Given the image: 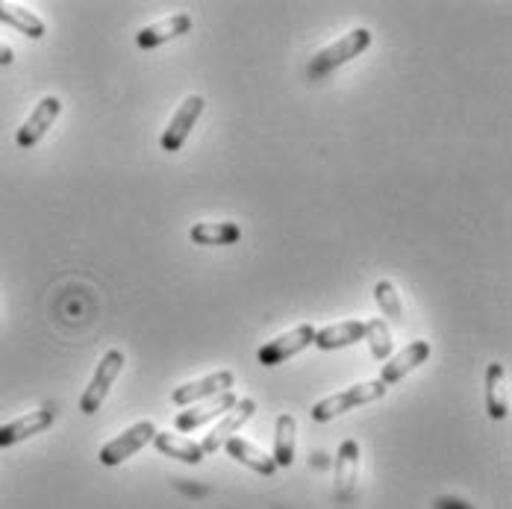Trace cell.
Segmentation results:
<instances>
[{
    "mask_svg": "<svg viewBox=\"0 0 512 509\" xmlns=\"http://www.w3.org/2000/svg\"><path fill=\"white\" fill-rule=\"evenodd\" d=\"M386 392H389L386 383H380V380H365V383L348 386V389H342V392H336V395L318 401L309 415H312V421L327 424V421H333V418H339V415H345V412H351V409L365 407V404H374V401L386 398Z\"/></svg>",
    "mask_w": 512,
    "mask_h": 509,
    "instance_id": "obj_1",
    "label": "cell"
},
{
    "mask_svg": "<svg viewBox=\"0 0 512 509\" xmlns=\"http://www.w3.org/2000/svg\"><path fill=\"white\" fill-rule=\"evenodd\" d=\"M368 45H371V30L357 27V30L345 33L339 42H333V45H327L324 51L315 53V56H312V62H309L307 74L312 77V80H318V77H324V74L336 71L339 65H345V62L357 59L359 53L368 51Z\"/></svg>",
    "mask_w": 512,
    "mask_h": 509,
    "instance_id": "obj_2",
    "label": "cell"
},
{
    "mask_svg": "<svg viewBox=\"0 0 512 509\" xmlns=\"http://www.w3.org/2000/svg\"><path fill=\"white\" fill-rule=\"evenodd\" d=\"M156 436L154 421H139L133 427H127L121 436H115L112 442H106L101 451H98V462L106 468H115L121 465L124 459H130L133 454H139L145 445H151Z\"/></svg>",
    "mask_w": 512,
    "mask_h": 509,
    "instance_id": "obj_3",
    "label": "cell"
},
{
    "mask_svg": "<svg viewBox=\"0 0 512 509\" xmlns=\"http://www.w3.org/2000/svg\"><path fill=\"white\" fill-rule=\"evenodd\" d=\"M121 368H124V354H121L118 348H112V351L103 354V359L98 362V368H95V377H92L89 389H86L83 398H80V412H83V415H95V412L103 407V401H106L112 383L118 380Z\"/></svg>",
    "mask_w": 512,
    "mask_h": 509,
    "instance_id": "obj_4",
    "label": "cell"
},
{
    "mask_svg": "<svg viewBox=\"0 0 512 509\" xmlns=\"http://www.w3.org/2000/svg\"><path fill=\"white\" fill-rule=\"evenodd\" d=\"M312 342H315V327H312V324H298V327H292L289 333H283V336L265 342V345L259 348L256 357H259V365L271 368V365H280V362H286V359L298 357L301 351H307Z\"/></svg>",
    "mask_w": 512,
    "mask_h": 509,
    "instance_id": "obj_5",
    "label": "cell"
},
{
    "mask_svg": "<svg viewBox=\"0 0 512 509\" xmlns=\"http://www.w3.org/2000/svg\"><path fill=\"white\" fill-rule=\"evenodd\" d=\"M204 106L206 101L201 95H189L186 101L180 103V109L174 112V118L168 121V127L162 130V139H159V145H162V151L165 153H177L183 148V142L189 139V133H192V127L198 124V118L204 115Z\"/></svg>",
    "mask_w": 512,
    "mask_h": 509,
    "instance_id": "obj_6",
    "label": "cell"
},
{
    "mask_svg": "<svg viewBox=\"0 0 512 509\" xmlns=\"http://www.w3.org/2000/svg\"><path fill=\"white\" fill-rule=\"evenodd\" d=\"M233 371H215V374H206L201 380H192V383H183L171 392V401L177 407H192V404H201V401H209L221 392H230L233 389Z\"/></svg>",
    "mask_w": 512,
    "mask_h": 509,
    "instance_id": "obj_7",
    "label": "cell"
},
{
    "mask_svg": "<svg viewBox=\"0 0 512 509\" xmlns=\"http://www.w3.org/2000/svg\"><path fill=\"white\" fill-rule=\"evenodd\" d=\"M256 412V401L254 398H245V401H236L230 412H224L221 415V421L212 427V433L204 436V442H201V448H204V454H215V451H221L224 448V442L227 439H233L251 418H254Z\"/></svg>",
    "mask_w": 512,
    "mask_h": 509,
    "instance_id": "obj_8",
    "label": "cell"
},
{
    "mask_svg": "<svg viewBox=\"0 0 512 509\" xmlns=\"http://www.w3.org/2000/svg\"><path fill=\"white\" fill-rule=\"evenodd\" d=\"M59 112H62V101L53 98V95H48V98H42V101L36 103L33 112H30V118L15 133L18 148H36L45 139V133L53 127V121L59 118Z\"/></svg>",
    "mask_w": 512,
    "mask_h": 509,
    "instance_id": "obj_9",
    "label": "cell"
},
{
    "mask_svg": "<svg viewBox=\"0 0 512 509\" xmlns=\"http://www.w3.org/2000/svg\"><path fill=\"white\" fill-rule=\"evenodd\" d=\"M236 401H239V398H236L233 392H221V395H215V398H209V401L195 404L192 409H183V412H177V418H174V427H177L180 433H192V430H198V427L209 424L212 418H218V415L230 412Z\"/></svg>",
    "mask_w": 512,
    "mask_h": 509,
    "instance_id": "obj_10",
    "label": "cell"
},
{
    "mask_svg": "<svg viewBox=\"0 0 512 509\" xmlns=\"http://www.w3.org/2000/svg\"><path fill=\"white\" fill-rule=\"evenodd\" d=\"M53 421H56V412L51 407H45L36 409V412H27L24 418H15V421L3 424L0 427V448H9V445H18V442L36 436V433H45Z\"/></svg>",
    "mask_w": 512,
    "mask_h": 509,
    "instance_id": "obj_11",
    "label": "cell"
},
{
    "mask_svg": "<svg viewBox=\"0 0 512 509\" xmlns=\"http://www.w3.org/2000/svg\"><path fill=\"white\" fill-rule=\"evenodd\" d=\"M189 30H192V15L177 12V15H168V18H162L156 24L142 27L139 36H136V42H139L142 51H154V48L171 42V39H177V36H186Z\"/></svg>",
    "mask_w": 512,
    "mask_h": 509,
    "instance_id": "obj_12",
    "label": "cell"
},
{
    "mask_svg": "<svg viewBox=\"0 0 512 509\" xmlns=\"http://www.w3.org/2000/svg\"><path fill=\"white\" fill-rule=\"evenodd\" d=\"M427 359H430V342H424V339L410 342L401 354H392V357L386 359V365L380 368V377H377V380L386 383V386H392V383L404 380L412 368L424 365Z\"/></svg>",
    "mask_w": 512,
    "mask_h": 509,
    "instance_id": "obj_13",
    "label": "cell"
},
{
    "mask_svg": "<svg viewBox=\"0 0 512 509\" xmlns=\"http://www.w3.org/2000/svg\"><path fill=\"white\" fill-rule=\"evenodd\" d=\"M359 477V442L357 439H348L339 445V454H336V501H351L354 489H357Z\"/></svg>",
    "mask_w": 512,
    "mask_h": 509,
    "instance_id": "obj_14",
    "label": "cell"
},
{
    "mask_svg": "<svg viewBox=\"0 0 512 509\" xmlns=\"http://www.w3.org/2000/svg\"><path fill=\"white\" fill-rule=\"evenodd\" d=\"M365 339V321H339L330 324L324 330H315V348L318 351H339V348H351Z\"/></svg>",
    "mask_w": 512,
    "mask_h": 509,
    "instance_id": "obj_15",
    "label": "cell"
},
{
    "mask_svg": "<svg viewBox=\"0 0 512 509\" xmlns=\"http://www.w3.org/2000/svg\"><path fill=\"white\" fill-rule=\"evenodd\" d=\"M486 412L501 421L510 415V389H507V368L501 362H492L486 368Z\"/></svg>",
    "mask_w": 512,
    "mask_h": 509,
    "instance_id": "obj_16",
    "label": "cell"
},
{
    "mask_svg": "<svg viewBox=\"0 0 512 509\" xmlns=\"http://www.w3.org/2000/svg\"><path fill=\"white\" fill-rule=\"evenodd\" d=\"M189 239L195 245H209V248H224V245H236L242 239V227L236 221H201L192 224Z\"/></svg>",
    "mask_w": 512,
    "mask_h": 509,
    "instance_id": "obj_17",
    "label": "cell"
},
{
    "mask_svg": "<svg viewBox=\"0 0 512 509\" xmlns=\"http://www.w3.org/2000/svg\"><path fill=\"white\" fill-rule=\"evenodd\" d=\"M224 451H227V457L242 462V465H248V468H254L256 474H262V477H271V474L277 471L274 459L268 457L265 451H259L254 442H248L245 436L227 439V442H224Z\"/></svg>",
    "mask_w": 512,
    "mask_h": 509,
    "instance_id": "obj_18",
    "label": "cell"
},
{
    "mask_svg": "<svg viewBox=\"0 0 512 509\" xmlns=\"http://www.w3.org/2000/svg\"><path fill=\"white\" fill-rule=\"evenodd\" d=\"M295 436H298L295 415H289V412L277 415V424H274V454H271L277 468H289L295 462V442H298Z\"/></svg>",
    "mask_w": 512,
    "mask_h": 509,
    "instance_id": "obj_19",
    "label": "cell"
},
{
    "mask_svg": "<svg viewBox=\"0 0 512 509\" xmlns=\"http://www.w3.org/2000/svg\"><path fill=\"white\" fill-rule=\"evenodd\" d=\"M154 445L159 454H165V457H174V459H183V462H189V465H201V462L206 459L204 448H201L198 442H192V439H183V436H174V433H159V430H156Z\"/></svg>",
    "mask_w": 512,
    "mask_h": 509,
    "instance_id": "obj_20",
    "label": "cell"
},
{
    "mask_svg": "<svg viewBox=\"0 0 512 509\" xmlns=\"http://www.w3.org/2000/svg\"><path fill=\"white\" fill-rule=\"evenodd\" d=\"M0 24L15 27L18 33H24L27 39H42L45 36V21L24 9V6H12V3H0Z\"/></svg>",
    "mask_w": 512,
    "mask_h": 509,
    "instance_id": "obj_21",
    "label": "cell"
},
{
    "mask_svg": "<svg viewBox=\"0 0 512 509\" xmlns=\"http://www.w3.org/2000/svg\"><path fill=\"white\" fill-rule=\"evenodd\" d=\"M365 339H368L371 357L377 359V362H386V359L392 357L395 345H392V333H389V327H386V321H383V318H371V321H365Z\"/></svg>",
    "mask_w": 512,
    "mask_h": 509,
    "instance_id": "obj_22",
    "label": "cell"
},
{
    "mask_svg": "<svg viewBox=\"0 0 512 509\" xmlns=\"http://www.w3.org/2000/svg\"><path fill=\"white\" fill-rule=\"evenodd\" d=\"M374 298H377V306L386 318L392 321H404V304H401V295H398V286L392 280H380L374 286Z\"/></svg>",
    "mask_w": 512,
    "mask_h": 509,
    "instance_id": "obj_23",
    "label": "cell"
},
{
    "mask_svg": "<svg viewBox=\"0 0 512 509\" xmlns=\"http://www.w3.org/2000/svg\"><path fill=\"white\" fill-rule=\"evenodd\" d=\"M436 509H471L468 504H462L457 498H439L436 501Z\"/></svg>",
    "mask_w": 512,
    "mask_h": 509,
    "instance_id": "obj_24",
    "label": "cell"
},
{
    "mask_svg": "<svg viewBox=\"0 0 512 509\" xmlns=\"http://www.w3.org/2000/svg\"><path fill=\"white\" fill-rule=\"evenodd\" d=\"M12 62H15V51L0 42V65H12Z\"/></svg>",
    "mask_w": 512,
    "mask_h": 509,
    "instance_id": "obj_25",
    "label": "cell"
}]
</instances>
